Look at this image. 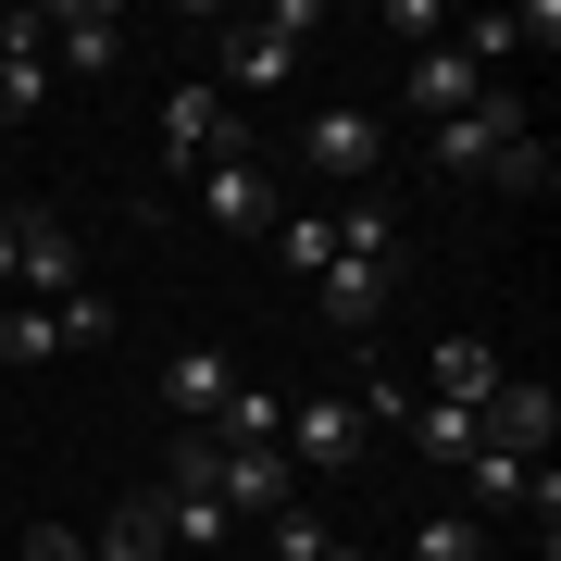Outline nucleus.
<instances>
[{"label": "nucleus", "instance_id": "1", "mask_svg": "<svg viewBox=\"0 0 561 561\" xmlns=\"http://www.w3.org/2000/svg\"><path fill=\"white\" fill-rule=\"evenodd\" d=\"M312 0H275V13H250L238 38H225V62H213V88L225 101H262V88H287V62H300V38H312Z\"/></svg>", "mask_w": 561, "mask_h": 561}, {"label": "nucleus", "instance_id": "2", "mask_svg": "<svg viewBox=\"0 0 561 561\" xmlns=\"http://www.w3.org/2000/svg\"><path fill=\"white\" fill-rule=\"evenodd\" d=\"M238 101H225L213 76H187V88H162V162L175 175H213V162H238Z\"/></svg>", "mask_w": 561, "mask_h": 561}, {"label": "nucleus", "instance_id": "3", "mask_svg": "<svg viewBox=\"0 0 561 561\" xmlns=\"http://www.w3.org/2000/svg\"><path fill=\"white\" fill-rule=\"evenodd\" d=\"M512 138H537V125H524V101L500 76L474 88V113H449V125H424V162H437V175H486V162H500Z\"/></svg>", "mask_w": 561, "mask_h": 561}, {"label": "nucleus", "instance_id": "4", "mask_svg": "<svg viewBox=\"0 0 561 561\" xmlns=\"http://www.w3.org/2000/svg\"><path fill=\"white\" fill-rule=\"evenodd\" d=\"M275 449H287V474H350L362 461V400H287Z\"/></svg>", "mask_w": 561, "mask_h": 561}, {"label": "nucleus", "instance_id": "5", "mask_svg": "<svg viewBox=\"0 0 561 561\" xmlns=\"http://www.w3.org/2000/svg\"><path fill=\"white\" fill-rule=\"evenodd\" d=\"M13 225H25V262H13V287H25L38 312H62V300H88V287H101V275H88V250L62 238L50 213H13Z\"/></svg>", "mask_w": 561, "mask_h": 561}, {"label": "nucleus", "instance_id": "6", "mask_svg": "<svg viewBox=\"0 0 561 561\" xmlns=\"http://www.w3.org/2000/svg\"><path fill=\"white\" fill-rule=\"evenodd\" d=\"M287 486H300L287 449H225V437H213V500H225V524H275Z\"/></svg>", "mask_w": 561, "mask_h": 561}, {"label": "nucleus", "instance_id": "7", "mask_svg": "<svg viewBox=\"0 0 561 561\" xmlns=\"http://www.w3.org/2000/svg\"><path fill=\"white\" fill-rule=\"evenodd\" d=\"M300 162H312V175H337V187H375V162H387V125L337 101V113H312V125H300Z\"/></svg>", "mask_w": 561, "mask_h": 561}, {"label": "nucleus", "instance_id": "8", "mask_svg": "<svg viewBox=\"0 0 561 561\" xmlns=\"http://www.w3.org/2000/svg\"><path fill=\"white\" fill-rule=\"evenodd\" d=\"M474 437H486V449H512V461H549V437H561V400H549L537 375H500V400L474 412Z\"/></svg>", "mask_w": 561, "mask_h": 561}, {"label": "nucleus", "instance_id": "9", "mask_svg": "<svg viewBox=\"0 0 561 561\" xmlns=\"http://www.w3.org/2000/svg\"><path fill=\"white\" fill-rule=\"evenodd\" d=\"M312 300H324V324H337V337H375L387 300H400V262H324Z\"/></svg>", "mask_w": 561, "mask_h": 561}, {"label": "nucleus", "instance_id": "10", "mask_svg": "<svg viewBox=\"0 0 561 561\" xmlns=\"http://www.w3.org/2000/svg\"><path fill=\"white\" fill-rule=\"evenodd\" d=\"M225 400H238V362H225V350H175V362H162V412H175L187 437H213Z\"/></svg>", "mask_w": 561, "mask_h": 561}, {"label": "nucleus", "instance_id": "11", "mask_svg": "<svg viewBox=\"0 0 561 561\" xmlns=\"http://www.w3.org/2000/svg\"><path fill=\"white\" fill-rule=\"evenodd\" d=\"M38 25H50V76H113L125 62V13H101V0H62Z\"/></svg>", "mask_w": 561, "mask_h": 561}, {"label": "nucleus", "instance_id": "12", "mask_svg": "<svg viewBox=\"0 0 561 561\" xmlns=\"http://www.w3.org/2000/svg\"><path fill=\"white\" fill-rule=\"evenodd\" d=\"M201 213L225 225V238H275V213H287V201H275V175L238 150V162H213V175H201Z\"/></svg>", "mask_w": 561, "mask_h": 561}, {"label": "nucleus", "instance_id": "13", "mask_svg": "<svg viewBox=\"0 0 561 561\" xmlns=\"http://www.w3.org/2000/svg\"><path fill=\"white\" fill-rule=\"evenodd\" d=\"M50 101V25L38 13H0V125H25Z\"/></svg>", "mask_w": 561, "mask_h": 561}, {"label": "nucleus", "instance_id": "14", "mask_svg": "<svg viewBox=\"0 0 561 561\" xmlns=\"http://www.w3.org/2000/svg\"><path fill=\"white\" fill-rule=\"evenodd\" d=\"M474 88H486V76H474V62L437 38V50H412V88H400V101H412L424 125H449V113H474Z\"/></svg>", "mask_w": 561, "mask_h": 561}, {"label": "nucleus", "instance_id": "15", "mask_svg": "<svg viewBox=\"0 0 561 561\" xmlns=\"http://www.w3.org/2000/svg\"><path fill=\"white\" fill-rule=\"evenodd\" d=\"M437 400L449 412H486V400H500V350H486V337H437Z\"/></svg>", "mask_w": 561, "mask_h": 561}, {"label": "nucleus", "instance_id": "16", "mask_svg": "<svg viewBox=\"0 0 561 561\" xmlns=\"http://www.w3.org/2000/svg\"><path fill=\"white\" fill-rule=\"evenodd\" d=\"M324 238H337V262H400V250H412V238H400V213H387L375 187H362L350 213H324Z\"/></svg>", "mask_w": 561, "mask_h": 561}, {"label": "nucleus", "instance_id": "17", "mask_svg": "<svg viewBox=\"0 0 561 561\" xmlns=\"http://www.w3.org/2000/svg\"><path fill=\"white\" fill-rule=\"evenodd\" d=\"M162 549H175V537H162V500H150V486H138V500H113V524L88 537V561H162Z\"/></svg>", "mask_w": 561, "mask_h": 561}, {"label": "nucleus", "instance_id": "18", "mask_svg": "<svg viewBox=\"0 0 561 561\" xmlns=\"http://www.w3.org/2000/svg\"><path fill=\"white\" fill-rule=\"evenodd\" d=\"M400 424H412V449H424V461H449V474H461V461L486 449V437H474V412H449V400H412Z\"/></svg>", "mask_w": 561, "mask_h": 561}, {"label": "nucleus", "instance_id": "19", "mask_svg": "<svg viewBox=\"0 0 561 561\" xmlns=\"http://www.w3.org/2000/svg\"><path fill=\"white\" fill-rule=\"evenodd\" d=\"M412 561H486V524L474 512H424L412 524Z\"/></svg>", "mask_w": 561, "mask_h": 561}, {"label": "nucleus", "instance_id": "20", "mask_svg": "<svg viewBox=\"0 0 561 561\" xmlns=\"http://www.w3.org/2000/svg\"><path fill=\"white\" fill-rule=\"evenodd\" d=\"M486 187H500V201H549V138H512L486 162Z\"/></svg>", "mask_w": 561, "mask_h": 561}, {"label": "nucleus", "instance_id": "21", "mask_svg": "<svg viewBox=\"0 0 561 561\" xmlns=\"http://www.w3.org/2000/svg\"><path fill=\"white\" fill-rule=\"evenodd\" d=\"M275 262H287V275H324V262H337L324 213H275Z\"/></svg>", "mask_w": 561, "mask_h": 561}, {"label": "nucleus", "instance_id": "22", "mask_svg": "<svg viewBox=\"0 0 561 561\" xmlns=\"http://www.w3.org/2000/svg\"><path fill=\"white\" fill-rule=\"evenodd\" d=\"M0 362H62V324L38 300H13V312H0Z\"/></svg>", "mask_w": 561, "mask_h": 561}, {"label": "nucleus", "instance_id": "23", "mask_svg": "<svg viewBox=\"0 0 561 561\" xmlns=\"http://www.w3.org/2000/svg\"><path fill=\"white\" fill-rule=\"evenodd\" d=\"M461 474H474V500H486V512H512L524 486H537V461H512V449H474Z\"/></svg>", "mask_w": 561, "mask_h": 561}, {"label": "nucleus", "instance_id": "24", "mask_svg": "<svg viewBox=\"0 0 561 561\" xmlns=\"http://www.w3.org/2000/svg\"><path fill=\"white\" fill-rule=\"evenodd\" d=\"M449 50H461V62H474V76H500V62H512L524 38H512V13H474V25H461V38H449Z\"/></svg>", "mask_w": 561, "mask_h": 561}, {"label": "nucleus", "instance_id": "25", "mask_svg": "<svg viewBox=\"0 0 561 561\" xmlns=\"http://www.w3.org/2000/svg\"><path fill=\"white\" fill-rule=\"evenodd\" d=\"M262 549H275V561H324V549H337V537H324V524H312L300 500H287L275 524H262Z\"/></svg>", "mask_w": 561, "mask_h": 561}, {"label": "nucleus", "instance_id": "26", "mask_svg": "<svg viewBox=\"0 0 561 561\" xmlns=\"http://www.w3.org/2000/svg\"><path fill=\"white\" fill-rule=\"evenodd\" d=\"M50 324H62V350H101V337H113V287H88V300H62Z\"/></svg>", "mask_w": 561, "mask_h": 561}, {"label": "nucleus", "instance_id": "27", "mask_svg": "<svg viewBox=\"0 0 561 561\" xmlns=\"http://www.w3.org/2000/svg\"><path fill=\"white\" fill-rule=\"evenodd\" d=\"M25 561H88V537H62V524H38V537H25Z\"/></svg>", "mask_w": 561, "mask_h": 561}, {"label": "nucleus", "instance_id": "28", "mask_svg": "<svg viewBox=\"0 0 561 561\" xmlns=\"http://www.w3.org/2000/svg\"><path fill=\"white\" fill-rule=\"evenodd\" d=\"M13 262H25V225H13V213H0V287H13Z\"/></svg>", "mask_w": 561, "mask_h": 561}, {"label": "nucleus", "instance_id": "29", "mask_svg": "<svg viewBox=\"0 0 561 561\" xmlns=\"http://www.w3.org/2000/svg\"><path fill=\"white\" fill-rule=\"evenodd\" d=\"M324 561H375V549H350V537H337V549H324Z\"/></svg>", "mask_w": 561, "mask_h": 561}, {"label": "nucleus", "instance_id": "30", "mask_svg": "<svg viewBox=\"0 0 561 561\" xmlns=\"http://www.w3.org/2000/svg\"><path fill=\"white\" fill-rule=\"evenodd\" d=\"M524 561H561V549H549V537H537V549H524Z\"/></svg>", "mask_w": 561, "mask_h": 561}]
</instances>
